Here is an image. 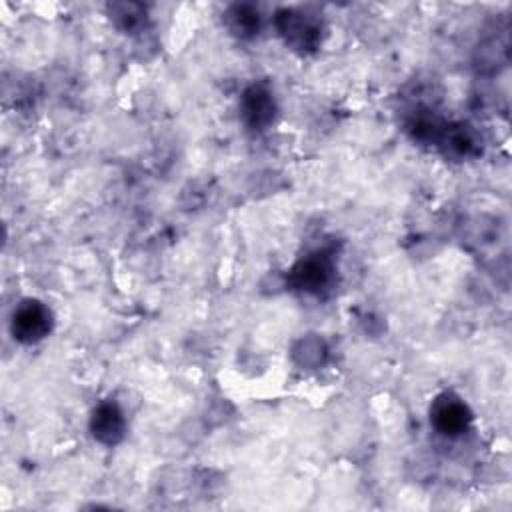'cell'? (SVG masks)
Instances as JSON below:
<instances>
[{"label": "cell", "mask_w": 512, "mask_h": 512, "mask_svg": "<svg viewBox=\"0 0 512 512\" xmlns=\"http://www.w3.org/2000/svg\"><path fill=\"white\" fill-rule=\"evenodd\" d=\"M10 330L12 336L22 344L40 342L52 330V312L40 300H22L12 312Z\"/></svg>", "instance_id": "2"}, {"label": "cell", "mask_w": 512, "mask_h": 512, "mask_svg": "<svg viewBox=\"0 0 512 512\" xmlns=\"http://www.w3.org/2000/svg\"><path fill=\"white\" fill-rule=\"evenodd\" d=\"M430 422L444 436H460L468 430L472 412L462 398L452 392H444L430 408Z\"/></svg>", "instance_id": "4"}, {"label": "cell", "mask_w": 512, "mask_h": 512, "mask_svg": "<svg viewBox=\"0 0 512 512\" xmlns=\"http://www.w3.org/2000/svg\"><path fill=\"white\" fill-rule=\"evenodd\" d=\"M110 20L124 32H136L146 22V8L136 2H114L108 6Z\"/></svg>", "instance_id": "8"}, {"label": "cell", "mask_w": 512, "mask_h": 512, "mask_svg": "<svg viewBox=\"0 0 512 512\" xmlns=\"http://www.w3.org/2000/svg\"><path fill=\"white\" fill-rule=\"evenodd\" d=\"M276 28L284 42L300 52H314L322 42V22L316 14L300 8H282L276 14Z\"/></svg>", "instance_id": "1"}, {"label": "cell", "mask_w": 512, "mask_h": 512, "mask_svg": "<svg viewBox=\"0 0 512 512\" xmlns=\"http://www.w3.org/2000/svg\"><path fill=\"white\" fill-rule=\"evenodd\" d=\"M334 262L326 252H314L302 258L290 272V282L296 290L310 294L324 292L334 280Z\"/></svg>", "instance_id": "3"}, {"label": "cell", "mask_w": 512, "mask_h": 512, "mask_svg": "<svg viewBox=\"0 0 512 512\" xmlns=\"http://www.w3.org/2000/svg\"><path fill=\"white\" fill-rule=\"evenodd\" d=\"M226 26L238 38H252L260 30V12L252 4H234L226 10Z\"/></svg>", "instance_id": "7"}, {"label": "cell", "mask_w": 512, "mask_h": 512, "mask_svg": "<svg viewBox=\"0 0 512 512\" xmlns=\"http://www.w3.org/2000/svg\"><path fill=\"white\" fill-rule=\"evenodd\" d=\"M90 432L104 446H114L124 438L126 420L116 402H102L94 408L90 418Z\"/></svg>", "instance_id": "6"}, {"label": "cell", "mask_w": 512, "mask_h": 512, "mask_svg": "<svg viewBox=\"0 0 512 512\" xmlns=\"http://www.w3.org/2000/svg\"><path fill=\"white\" fill-rule=\"evenodd\" d=\"M274 94L264 84H252L240 98V116L250 130H266L276 118Z\"/></svg>", "instance_id": "5"}]
</instances>
